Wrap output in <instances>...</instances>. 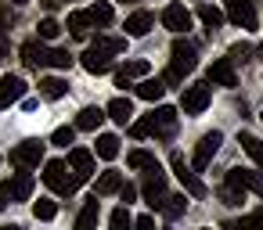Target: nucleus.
<instances>
[{
    "label": "nucleus",
    "instance_id": "obj_1",
    "mask_svg": "<svg viewBox=\"0 0 263 230\" xmlns=\"http://www.w3.org/2000/svg\"><path fill=\"white\" fill-rule=\"evenodd\" d=\"M126 51V40L123 36H101L98 44H90L83 54H80V65L90 72V76H101L112 69V58Z\"/></svg>",
    "mask_w": 263,
    "mask_h": 230
},
{
    "label": "nucleus",
    "instance_id": "obj_2",
    "mask_svg": "<svg viewBox=\"0 0 263 230\" xmlns=\"http://www.w3.org/2000/svg\"><path fill=\"white\" fill-rule=\"evenodd\" d=\"M173 130H177V108H170V104H159L152 115H144V119H137L134 126H130V133L141 140V137H148V133H155V137H162V140H170L173 137Z\"/></svg>",
    "mask_w": 263,
    "mask_h": 230
},
{
    "label": "nucleus",
    "instance_id": "obj_3",
    "mask_svg": "<svg viewBox=\"0 0 263 230\" xmlns=\"http://www.w3.org/2000/svg\"><path fill=\"white\" fill-rule=\"evenodd\" d=\"M198 65V54H195V44L177 36L173 47H170V69H166V83H184V76H191Z\"/></svg>",
    "mask_w": 263,
    "mask_h": 230
},
{
    "label": "nucleus",
    "instance_id": "obj_4",
    "mask_svg": "<svg viewBox=\"0 0 263 230\" xmlns=\"http://www.w3.org/2000/svg\"><path fill=\"white\" fill-rule=\"evenodd\" d=\"M44 183H47L54 194H62V198H72V194L80 191V180L72 176V169H69L62 158H51V162L44 165Z\"/></svg>",
    "mask_w": 263,
    "mask_h": 230
},
{
    "label": "nucleus",
    "instance_id": "obj_5",
    "mask_svg": "<svg viewBox=\"0 0 263 230\" xmlns=\"http://www.w3.org/2000/svg\"><path fill=\"white\" fill-rule=\"evenodd\" d=\"M141 194H144V201H148L152 208H162V201L170 198V194H166V173H162V165H152V169L144 173Z\"/></svg>",
    "mask_w": 263,
    "mask_h": 230
},
{
    "label": "nucleus",
    "instance_id": "obj_6",
    "mask_svg": "<svg viewBox=\"0 0 263 230\" xmlns=\"http://www.w3.org/2000/svg\"><path fill=\"white\" fill-rule=\"evenodd\" d=\"M220 144H223V133L220 130H213V133H205L198 144H195V155H191V169L195 173H202L209 162H213V155L220 151Z\"/></svg>",
    "mask_w": 263,
    "mask_h": 230
},
{
    "label": "nucleus",
    "instance_id": "obj_7",
    "mask_svg": "<svg viewBox=\"0 0 263 230\" xmlns=\"http://www.w3.org/2000/svg\"><path fill=\"white\" fill-rule=\"evenodd\" d=\"M170 165H173V176L184 183V191H187L191 198H205V183H202V180H198V173L184 162V155H173V158H170Z\"/></svg>",
    "mask_w": 263,
    "mask_h": 230
},
{
    "label": "nucleus",
    "instance_id": "obj_8",
    "mask_svg": "<svg viewBox=\"0 0 263 230\" xmlns=\"http://www.w3.org/2000/svg\"><path fill=\"white\" fill-rule=\"evenodd\" d=\"M227 187L231 191H238V194H245V191H252V194H263V176L259 173H252V169H227Z\"/></svg>",
    "mask_w": 263,
    "mask_h": 230
},
{
    "label": "nucleus",
    "instance_id": "obj_9",
    "mask_svg": "<svg viewBox=\"0 0 263 230\" xmlns=\"http://www.w3.org/2000/svg\"><path fill=\"white\" fill-rule=\"evenodd\" d=\"M180 108L184 115H202L209 108V87L205 83H195V87H184V97H180Z\"/></svg>",
    "mask_w": 263,
    "mask_h": 230
},
{
    "label": "nucleus",
    "instance_id": "obj_10",
    "mask_svg": "<svg viewBox=\"0 0 263 230\" xmlns=\"http://www.w3.org/2000/svg\"><path fill=\"white\" fill-rule=\"evenodd\" d=\"M40 158H44V144L40 140H26V144H18V148H11V165H18V169H33V165H40Z\"/></svg>",
    "mask_w": 263,
    "mask_h": 230
},
{
    "label": "nucleus",
    "instance_id": "obj_11",
    "mask_svg": "<svg viewBox=\"0 0 263 230\" xmlns=\"http://www.w3.org/2000/svg\"><path fill=\"white\" fill-rule=\"evenodd\" d=\"M0 194L11 198V201H29V194H33V176H29L26 169H18L15 176L4 180V191H0Z\"/></svg>",
    "mask_w": 263,
    "mask_h": 230
},
{
    "label": "nucleus",
    "instance_id": "obj_12",
    "mask_svg": "<svg viewBox=\"0 0 263 230\" xmlns=\"http://www.w3.org/2000/svg\"><path fill=\"white\" fill-rule=\"evenodd\" d=\"M26 97V79L22 76H0V112L4 108H11L15 101H22Z\"/></svg>",
    "mask_w": 263,
    "mask_h": 230
},
{
    "label": "nucleus",
    "instance_id": "obj_13",
    "mask_svg": "<svg viewBox=\"0 0 263 230\" xmlns=\"http://www.w3.org/2000/svg\"><path fill=\"white\" fill-rule=\"evenodd\" d=\"M227 18L238 29H256V8H252V0H227Z\"/></svg>",
    "mask_w": 263,
    "mask_h": 230
},
{
    "label": "nucleus",
    "instance_id": "obj_14",
    "mask_svg": "<svg viewBox=\"0 0 263 230\" xmlns=\"http://www.w3.org/2000/svg\"><path fill=\"white\" fill-rule=\"evenodd\" d=\"M162 26H166L170 33H177V36H184V33L191 29V11H187L184 4H170V8L162 11Z\"/></svg>",
    "mask_w": 263,
    "mask_h": 230
},
{
    "label": "nucleus",
    "instance_id": "obj_15",
    "mask_svg": "<svg viewBox=\"0 0 263 230\" xmlns=\"http://www.w3.org/2000/svg\"><path fill=\"white\" fill-rule=\"evenodd\" d=\"M65 165L72 169V176H76L80 183L94 176V155H90L87 148H72V151H69V162H65Z\"/></svg>",
    "mask_w": 263,
    "mask_h": 230
},
{
    "label": "nucleus",
    "instance_id": "obj_16",
    "mask_svg": "<svg viewBox=\"0 0 263 230\" xmlns=\"http://www.w3.org/2000/svg\"><path fill=\"white\" fill-rule=\"evenodd\" d=\"M51 51L54 47H44L40 40H26L22 44V61L29 69H44V65H51Z\"/></svg>",
    "mask_w": 263,
    "mask_h": 230
},
{
    "label": "nucleus",
    "instance_id": "obj_17",
    "mask_svg": "<svg viewBox=\"0 0 263 230\" xmlns=\"http://www.w3.org/2000/svg\"><path fill=\"white\" fill-rule=\"evenodd\" d=\"M209 83H216V87H238V76H234V65L227 61V58H216L213 65H209Z\"/></svg>",
    "mask_w": 263,
    "mask_h": 230
},
{
    "label": "nucleus",
    "instance_id": "obj_18",
    "mask_svg": "<svg viewBox=\"0 0 263 230\" xmlns=\"http://www.w3.org/2000/svg\"><path fill=\"white\" fill-rule=\"evenodd\" d=\"M141 76H148V61H144V58L126 61L123 69H116V87H130V83H134V79H141Z\"/></svg>",
    "mask_w": 263,
    "mask_h": 230
},
{
    "label": "nucleus",
    "instance_id": "obj_19",
    "mask_svg": "<svg viewBox=\"0 0 263 230\" xmlns=\"http://www.w3.org/2000/svg\"><path fill=\"white\" fill-rule=\"evenodd\" d=\"M152 26H155V15L152 11H134L126 18V36H148Z\"/></svg>",
    "mask_w": 263,
    "mask_h": 230
},
{
    "label": "nucleus",
    "instance_id": "obj_20",
    "mask_svg": "<svg viewBox=\"0 0 263 230\" xmlns=\"http://www.w3.org/2000/svg\"><path fill=\"white\" fill-rule=\"evenodd\" d=\"M65 94H69V79H62V76H44V79H40V97L58 101V97H65Z\"/></svg>",
    "mask_w": 263,
    "mask_h": 230
},
{
    "label": "nucleus",
    "instance_id": "obj_21",
    "mask_svg": "<svg viewBox=\"0 0 263 230\" xmlns=\"http://www.w3.org/2000/svg\"><path fill=\"white\" fill-rule=\"evenodd\" d=\"M105 115H108L112 122H119V126H126V122L134 119V104H130V97H116V101H108V108H105Z\"/></svg>",
    "mask_w": 263,
    "mask_h": 230
},
{
    "label": "nucleus",
    "instance_id": "obj_22",
    "mask_svg": "<svg viewBox=\"0 0 263 230\" xmlns=\"http://www.w3.org/2000/svg\"><path fill=\"white\" fill-rule=\"evenodd\" d=\"M98 219H101V205H98V198H90L76 216V230H98Z\"/></svg>",
    "mask_w": 263,
    "mask_h": 230
},
{
    "label": "nucleus",
    "instance_id": "obj_23",
    "mask_svg": "<svg viewBox=\"0 0 263 230\" xmlns=\"http://www.w3.org/2000/svg\"><path fill=\"white\" fill-rule=\"evenodd\" d=\"M65 29H69V36H72V40H87L94 26H90L87 11H72V15H69V26H65Z\"/></svg>",
    "mask_w": 263,
    "mask_h": 230
},
{
    "label": "nucleus",
    "instance_id": "obj_24",
    "mask_svg": "<svg viewBox=\"0 0 263 230\" xmlns=\"http://www.w3.org/2000/svg\"><path fill=\"white\" fill-rule=\"evenodd\" d=\"M123 187V176L116 173V169H105L101 176H98V187H94V198H101V194H116Z\"/></svg>",
    "mask_w": 263,
    "mask_h": 230
},
{
    "label": "nucleus",
    "instance_id": "obj_25",
    "mask_svg": "<svg viewBox=\"0 0 263 230\" xmlns=\"http://www.w3.org/2000/svg\"><path fill=\"white\" fill-rule=\"evenodd\" d=\"M198 18H202V26L209 29V36L223 26V11H220V8H213V4H198Z\"/></svg>",
    "mask_w": 263,
    "mask_h": 230
},
{
    "label": "nucleus",
    "instance_id": "obj_26",
    "mask_svg": "<svg viewBox=\"0 0 263 230\" xmlns=\"http://www.w3.org/2000/svg\"><path fill=\"white\" fill-rule=\"evenodd\" d=\"M87 18H90V26H112V4H105V0H98V4H90L87 8Z\"/></svg>",
    "mask_w": 263,
    "mask_h": 230
},
{
    "label": "nucleus",
    "instance_id": "obj_27",
    "mask_svg": "<svg viewBox=\"0 0 263 230\" xmlns=\"http://www.w3.org/2000/svg\"><path fill=\"white\" fill-rule=\"evenodd\" d=\"M101 119H105L101 108H80V115H76V130H98Z\"/></svg>",
    "mask_w": 263,
    "mask_h": 230
},
{
    "label": "nucleus",
    "instance_id": "obj_28",
    "mask_svg": "<svg viewBox=\"0 0 263 230\" xmlns=\"http://www.w3.org/2000/svg\"><path fill=\"white\" fill-rule=\"evenodd\" d=\"M116 155H119V137H116V133H101V137H98V158L112 162Z\"/></svg>",
    "mask_w": 263,
    "mask_h": 230
},
{
    "label": "nucleus",
    "instance_id": "obj_29",
    "mask_svg": "<svg viewBox=\"0 0 263 230\" xmlns=\"http://www.w3.org/2000/svg\"><path fill=\"white\" fill-rule=\"evenodd\" d=\"M238 140H241L245 155H249V158H252V162H256V165L263 169V140H259V137H252V133H241Z\"/></svg>",
    "mask_w": 263,
    "mask_h": 230
},
{
    "label": "nucleus",
    "instance_id": "obj_30",
    "mask_svg": "<svg viewBox=\"0 0 263 230\" xmlns=\"http://www.w3.org/2000/svg\"><path fill=\"white\" fill-rule=\"evenodd\" d=\"M162 94H166V83H162V79H144V83L137 87V97H141V101H159Z\"/></svg>",
    "mask_w": 263,
    "mask_h": 230
},
{
    "label": "nucleus",
    "instance_id": "obj_31",
    "mask_svg": "<svg viewBox=\"0 0 263 230\" xmlns=\"http://www.w3.org/2000/svg\"><path fill=\"white\" fill-rule=\"evenodd\" d=\"M108 230H134V216L126 205H119L112 216H108Z\"/></svg>",
    "mask_w": 263,
    "mask_h": 230
},
{
    "label": "nucleus",
    "instance_id": "obj_32",
    "mask_svg": "<svg viewBox=\"0 0 263 230\" xmlns=\"http://www.w3.org/2000/svg\"><path fill=\"white\" fill-rule=\"evenodd\" d=\"M126 165L130 169H152V165H159V158L152 151H130L126 155Z\"/></svg>",
    "mask_w": 263,
    "mask_h": 230
},
{
    "label": "nucleus",
    "instance_id": "obj_33",
    "mask_svg": "<svg viewBox=\"0 0 263 230\" xmlns=\"http://www.w3.org/2000/svg\"><path fill=\"white\" fill-rule=\"evenodd\" d=\"M184 208H187V198H184V194H170V198L162 201V212H166V219H177V216H184Z\"/></svg>",
    "mask_w": 263,
    "mask_h": 230
},
{
    "label": "nucleus",
    "instance_id": "obj_34",
    "mask_svg": "<svg viewBox=\"0 0 263 230\" xmlns=\"http://www.w3.org/2000/svg\"><path fill=\"white\" fill-rule=\"evenodd\" d=\"M33 216L47 223V219H54V216H58V205H54L51 198H40V201H33Z\"/></svg>",
    "mask_w": 263,
    "mask_h": 230
},
{
    "label": "nucleus",
    "instance_id": "obj_35",
    "mask_svg": "<svg viewBox=\"0 0 263 230\" xmlns=\"http://www.w3.org/2000/svg\"><path fill=\"white\" fill-rule=\"evenodd\" d=\"M231 230H263V208H256V212L241 216V223H238V226H231Z\"/></svg>",
    "mask_w": 263,
    "mask_h": 230
},
{
    "label": "nucleus",
    "instance_id": "obj_36",
    "mask_svg": "<svg viewBox=\"0 0 263 230\" xmlns=\"http://www.w3.org/2000/svg\"><path fill=\"white\" fill-rule=\"evenodd\" d=\"M72 137H76V126H58V130L51 133V144H58V148H69V144H72Z\"/></svg>",
    "mask_w": 263,
    "mask_h": 230
},
{
    "label": "nucleus",
    "instance_id": "obj_37",
    "mask_svg": "<svg viewBox=\"0 0 263 230\" xmlns=\"http://www.w3.org/2000/svg\"><path fill=\"white\" fill-rule=\"evenodd\" d=\"M36 29H40V40H54V36L62 33V26H58L54 18H44V22H40Z\"/></svg>",
    "mask_w": 263,
    "mask_h": 230
},
{
    "label": "nucleus",
    "instance_id": "obj_38",
    "mask_svg": "<svg viewBox=\"0 0 263 230\" xmlns=\"http://www.w3.org/2000/svg\"><path fill=\"white\" fill-rule=\"evenodd\" d=\"M249 54H252L249 44H234V47L227 51V61H231V65H234V61H249Z\"/></svg>",
    "mask_w": 263,
    "mask_h": 230
},
{
    "label": "nucleus",
    "instance_id": "obj_39",
    "mask_svg": "<svg viewBox=\"0 0 263 230\" xmlns=\"http://www.w3.org/2000/svg\"><path fill=\"white\" fill-rule=\"evenodd\" d=\"M69 65H72L69 51H51V69H69Z\"/></svg>",
    "mask_w": 263,
    "mask_h": 230
},
{
    "label": "nucleus",
    "instance_id": "obj_40",
    "mask_svg": "<svg viewBox=\"0 0 263 230\" xmlns=\"http://www.w3.org/2000/svg\"><path fill=\"white\" fill-rule=\"evenodd\" d=\"M116 194H119V198H123V201H126V205H130V201H134V198H137V187H134V183H123V187H119V191H116Z\"/></svg>",
    "mask_w": 263,
    "mask_h": 230
},
{
    "label": "nucleus",
    "instance_id": "obj_41",
    "mask_svg": "<svg viewBox=\"0 0 263 230\" xmlns=\"http://www.w3.org/2000/svg\"><path fill=\"white\" fill-rule=\"evenodd\" d=\"M220 198H223L227 205H241V198H245V194H238V191H231V187H223V191H220Z\"/></svg>",
    "mask_w": 263,
    "mask_h": 230
},
{
    "label": "nucleus",
    "instance_id": "obj_42",
    "mask_svg": "<svg viewBox=\"0 0 263 230\" xmlns=\"http://www.w3.org/2000/svg\"><path fill=\"white\" fill-rule=\"evenodd\" d=\"M134 230H159V226H155L152 216H141V219H134Z\"/></svg>",
    "mask_w": 263,
    "mask_h": 230
},
{
    "label": "nucleus",
    "instance_id": "obj_43",
    "mask_svg": "<svg viewBox=\"0 0 263 230\" xmlns=\"http://www.w3.org/2000/svg\"><path fill=\"white\" fill-rule=\"evenodd\" d=\"M8 51H11V47H8V36H4V29H0V61L8 58Z\"/></svg>",
    "mask_w": 263,
    "mask_h": 230
},
{
    "label": "nucleus",
    "instance_id": "obj_44",
    "mask_svg": "<svg viewBox=\"0 0 263 230\" xmlns=\"http://www.w3.org/2000/svg\"><path fill=\"white\" fill-rule=\"evenodd\" d=\"M58 4H62V0H44V8H51V11H54Z\"/></svg>",
    "mask_w": 263,
    "mask_h": 230
},
{
    "label": "nucleus",
    "instance_id": "obj_45",
    "mask_svg": "<svg viewBox=\"0 0 263 230\" xmlns=\"http://www.w3.org/2000/svg\"><path fill=\"white\" fill-rule=\"evenodd\" d=\"M0 230H22V226H18V223H11V226H0Z\"/></svg>",
    "mask_w": 263,
    "mask_h": 230
},
{
    "label": "nucleus",
    "instance_id": "obj_46",
    "mask_svg": "<svg viewBox=\"0 0 263 230\" xmlns=\"http://www.w3.org/2000/svg\"><path fill=\"white\" fill-rule=\"evenodd\" d=\"M4 205H8V201H4V194H0V212H4Z\"/></svg>",
    "mask_w": 263,
    "mask_h": 230
},
{
    "label": "nucleus",
    "instance_id": "obj_47",
    "mask_svg": "<svg viewBox=\"0 0 263 230\" xmlns=\"http://www.w3.org/2000/svg\"><path fill=\"white\" fill-rule=\"evenodd\" d=\"M11 4H29V0H11Z\"/></svg>",
    "mask_w": 263,
    "mask_h": 230
},
{
    "label": "nucleus",
    "instance_id": "obj_48",
    "mask_svg": "<svg viewBox=\"0 0 263 230\" xmlns=\"http://www.w3.org/2000/svg\"><path fill=\"white\" fill-rule=\"evenodd\" d=\"M0 29H4V18H0Z\"/></svg>",
    "mask_w": 263,
    "mask_h": 230
},
{
    "label": "nucleus",
    "instance_id": "obj_49",
    "mask_svg": "<svg viewBox=\"0 0 263 230\" xmlns=\"http://www.w3.org/2000/svg\"><path fill=\"white\" fill-rule=\"evenodd\" d=\"M259 119H263V112H259Z\"/></svg>",
    "mask_w": 263,
    "mask_h": 230
},
{
    "label": "nucleus",
    "instance_id": "obj_50",
    "mask_svg": "<svg viewBox=\"0 0 263 230\" xmlns=\"http://www.w3.org/2000/svg\"><path fill=\"white\" fill-rule=\"evenodd\" d=\"M259 54H263V47H259Z\"/></svg>",
    "mask_w": 263,
    "mask_h": 230
},
{
    "label": "nucleus",
    "instance_id": "obj_51",
    "mask_svg": "<svg viewBox=\"0 0 263 230\" xmlns=\"http://www.w3.org/2000/svg\"><path fill=\"white\" fill-rule=\"evenodd\" d=\"M123 4H126V0H123Z\"/></svg>",
    "mask_w": 263,
    "mask_h": 230
}]
</instances>
